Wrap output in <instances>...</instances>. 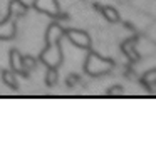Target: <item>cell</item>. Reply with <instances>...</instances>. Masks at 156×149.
I'll return each mask as SVG.
<instances>
[{
  "instance_id": "obj_8",
  "label": "cell",
  "mask_w": 156,
  "mask_h": 149,
  "mask_svg": "<svg viewBox=\"0 0 156 149\" xmlns=\"http://www.w3.org/2000/svg\"><path fill=\"white\" fill-rule=\"evenodd\" d=\"M27 10H29V7L22 0H12L10 4H9V14L7 15H10L14 19H19V17L27 14Z\"/></svg>"
},
{
  "instance_id": "obj_16",
  "label": "cell",
  "mask_w": 156,
  "mask_h": 149,
  "mask_svg": "<svg viewBox=\"0 0 156 149\" xmlns=\"http://www.w3.org/2000/svg\"><path fill=\"white\" fill-rule=\"evenodd\" d=\"M124 75H126V77H129L131 81H136V79H138V75H136L134 72H133V69H128V71L124 72Z\"/></svg>"
},
{
  "instance_id": "obj_14",
  "label": "cell",
  "mask_w": 156,
  "mask_h": 149,
  "mask_svg": "<svg viewBox=\"0 0 156 149\" xmlns=\"http://www.w3.org/2000/svg\"><path fill=\"white\" fill-rule=\"evenodd\" d=\"M106 92H108V95H121L122 92H124V87L118 84V85H112V87H109Z\"/></svg>"
},
{
  "instance_id": "obj_10",
  "label": "cell",
  "mask_w": 156,
  "mask_h": 149,
  "mask_svg": "<svg viewBox=\"0 0 156 149\" xmlns=\"http://www.w3.org/2000/svg\"><path fill=\"white\" fill-rule=\"evenodd\" d=\"M139 82L144 85L146 91L153 92V87L156 85V69H151V71L144 72V74L141 75V79H139Z\"/></svg>"
},
{
  "instance_id": "obj_12",
  "label": "cell",
  "mask_w": 156,
  "mask_h": 149,
  "mask_svg": "<svg viewBox=\"0 0 156 149\" xmlns=\"http://www.w3.org/2000/svg\"><path fill=\"white\" fill-rule=\"evenodd\" d=\"M35 67H37V59H34L32 55H22V69H24V74L27 77Z\"/></svg>"
},
{
  "instance_id": "obj_5",
  "label": "cell",
  "mask_w": 156,
  "mask_h": 149,
  "mask_svg": "<svg viewBox=\"0 0 156 149\" xmlns=\"http://www.w3.org/2000/svg\"><path fill=\"white\" fill-rule=\"evenodd\" d=\"M17 35V19L7 17L0 22V40H12Z\"/></svg>"
},
{
  "instance_id": "obj_11",
  "label": "cell",
  "mask_w": 156,
  "mask_h": 149,
  "mask_svg": "<svg viewBox=\"0 0 156 149\" xmlns=\"http://www.w3.org/2000/svg\"><path fill=\"white\" fill-rule=\"evenodd\" d=\"M2 81H4V84H7L10 89H14V91H17L19 89V82H17V74L12 71H4L2 72Z\"/></svg>"
},
{
  "instance_id": "obj_6",
  "label": "cell",
  "mask_w": 156,
  "mask_h": 149,
  "mask_svg": "<svg viewBox=\"0 0 156 149\" xmlns=\"http://www.w3.org/2000/svg\"><path fill=\"white\" fill-rule=\"evenodd\" d=\"M139 42V37L138 35H134V37H129V39H126L124 42L121 44V50H122V54L128 57V61H129V64H136V62H139V54L136 52V44Z\"/></svg>"
},
{
  "instance_id": "obj_2",
  "label": "cell",
  "mask_w": 156,
  "mask_h": 149,
  "mask_svg": "<svg viewBox=\"0 0 156 149\" xmlns=\"http://www.w3.org/2000/svg\"><path fill=\"white\" fill-rule=\"evenodd\" d=\"M82 69H84V74H87L89 77H102V75L109 74L114 69V61L108 57H102L98 52L89 49Z\"/></svg>"
},
{
  "instance_id": "obj_9",
  "label": "cell",
  "mask_w": 156,
  "mask_h": 149,
  "mask_svg": "<svg viewBox=\"0 0 156 149\" xmlns=\"http://www.w3.org/2000/svg\"><path fill=\"white\" fill-rule=\"evenodd\" d=\"M94 7H96V10H99L104 15V19L108 22H111V24H118L119 22V14L114 7H111V5H104V7H102V5H98V4H96Z\"/></svg>"
},
{
  "instance_id": "obj_1",
  "label": "cell",
  "mask_w": 156,
  "mask_h": 149,
  "mask_svg": "<svg viewBox=\"0 0 156 149\" xmlns=\"http://www.w3.org/2000/svg\"><path fill=\"white\" fill-rule=\"evenodd\" d=\"M64 30L66 29L62 25H59L57 22L49 24L47 30H45V47L42 49L39 61L44 65H47V69H59L62 64V47L61 40L64 39Z\"/></svg>"
},
{
  "instance_id": "obj_4",
  "label": "cell",
  "mask_w": 156,
  "mask_h": 149,
  "mask_svg": "<svg viewBox=\"0 0 156 149\" xmlns=\"http://www.w3.org/2000/svg\"><path fill=\"white\" fill-rule=\"evenodd\" d=\"M32 7L41 14H45L52 19L61 17V9H59V2L57 0H34Z\"/></svg>"
},
{
  "instance_id": "obj_13",
  "label": "cell",
  "mask_w": 156,
  "mask_h": 149,
  "mask_svg": "<svg viewBox=\"0 0 156 149\" xmlns=\"http://www.w3.org/2000/svg\"><path fill=\"white\" fill-rule=\"evenodd\" d=\"M59 81V69H47V75H45V84L47 85H55Z\"/></svg>"
},
{
  "instance_id": "obj_15",
  "label": "cell",
  "mask_w": 156,
  "mask_h": 149,
  "mask_svg": "<svg viewBox=\"0 0 156 149\" xmlns=\"http://www.w3.org/2000/svg\"><path fill=\"white\" fill-rule=\"evenodd\" d=\"M79 82H81V77H79L77 74H71L67 75V85L69 87H74V85H77Z\"/></svg>"
},
{
  "instance_id": "obj_7",
  "label": "cell",
  "mask_w": 156,
  "mask_h": 149,
  "mask_svg": "<svg viewBox=\"0 0 156 149\" xmlns=\"http://www.w3.org/2000/svg\"><path fill=\"white\" fill-rule=\"evenodd\" d=\"M10 71L15 72L17 75L27 77V75L24 74V69H22V54L17 49H12L10 50Z\"/></svg>"
},
{
  "instance_id": "obj_3",
  "label": "cell",
  "mask_w": 156,
  "mask_h": 149,
  "mask_svg": "<svg viewBox=\"0 0 156 149\" xmlns=\"http://www.w3.org/2000/svg\"><path fill=\"white\" fill-rule=\"evenodd\" d=\"M64 37H67L69 40L79 49H84V50H89V49H91V37H89V34L84 30L67 29V30H64Z\"/></svg>"
}]
</instances>
